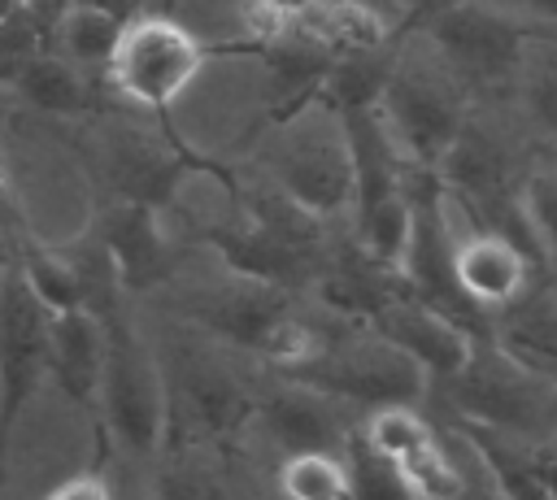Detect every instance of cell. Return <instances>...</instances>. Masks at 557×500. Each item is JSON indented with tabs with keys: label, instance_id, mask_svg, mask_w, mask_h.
I'll list each match as a JSON object with an SVG mask.
<instances>
[{
	"label": "cell",
	"instance_id": "obj_21",
	"mask_svg": "<svg viewBox=\"0 0 557 500\" xmlns=\"http://www.w3.org/2000/svg\"><path fill=\"white\" fill-rule=\"evenodd\" d=\"M122 22L117 13L100 9V4H87V0H70L52 26H48V48L57 57H65L70 65L78 70H91V74H104V61L122 35Z\"/></svg>",
	"mask_w": 557,
	"mask_h": 500
},
{
	"label": "cell",
	"instance_id": "obj_18",
	"mask_svg": "<svg viewBox=\"0 0 557 500\" xmlns=\"http://www.w3.org/2000/svg\"><path fill=\"white\" fill-rule=\"evenodd\" d=\"M13 87H17L35 109H44V113H52V117H91V113L104 109V96H109L100 74L70 65V61L57 57L52 48L39 52V57L13 78Z\"/></svg>",
	"mask_w": 557,
	"mask_h": 500
},
{
	"label": "cell",
	"instance_id": "obj_22",
	"mask_svg": "<svg viewBox=\"0 0 557 500\" xmlns=\"http://www.w3.org/2000/svg\"><path fill=\"white\" fill-rule=\"evenodd\" d=\"M518 217L540 270L557 278V148H535L518 187Z\"/></svg>",
	"mask_w": 557,
	"mask_h": 500
},
{
	"label": "cell",
	"instance_id": "obj_8",
	"mask_svg": "<svg viewBox=\"0 0 557 500\" xmlns=\"http://www.w3.org/2000/svg\"><path fill=\"white\" fill-rule=\"evenodd\" d=\"M357 439L409 487L413 500H457L466 487V443L426 404L366 409L357 417Z\"/></svg>",
	"mask_w": 557,
	"mask_h": 500
},
{
	"label": "cell",
	"instance_id": "obj_29",
	"mask_svg": "<svg viewBox=\"0 0 557 500\" xmlns=\"http://www.w3.org/2000/svg\"><path fill=\"white\" fill-rule=\"evenodd\" d=\"M453 4H461V0H387V9L396 13V22L409 30V26H422V22H431L435 13H444V9H453Z\"/></svg>",
	"mask_w": 557,
	"mask_h": 500
},
{
	"label": "cell",
	"instance_id": "obj_3",
	"mask_svg": "<svg viewBox=\"0 0 557 500\" xmlns=\"http://www.w3.org/2000/svg\"><path fill=\"white\" fill-rule=\"evenodd\" d=\"M292 378H305L352 409H379V404H426L431 400V374L396 348L374 322L344 317L322 304V322L313 335V348L292 365L278 370Z\"/></svg>",
	"mask_w": 557,
	"mask_h": 500
},
{
	"label": "cell",
	"instance_id": "obj_28",
	"mask_svg": "<svg viewBox=\"0 0 557 500\" xmlns=\"http://www.w3.org/2000/svg\"><path fill=\"white\" fill-rule=\"evenodd\" d=\"M44 500H117V491L100 470H83V474H70L61 487H52Z\"/></svg>",
	"mask_w": 557,
	"mask_h": 500
},
{
	"label": "cell",
	"instance_id": "obj_2",
	"mask_svg": "<svg viewBox=\"0 0 557 500\" xmlns=\"http://www.w3.org/2000/svg\"><path fill=\"white\" fill-rule=\"evenodd\" d=\"M252 174L296 200L326 226H348L352 213V152L339 109L322 96L270 117L248 143Z\"/></svg>",
	"mask_w": 557,
	"mask_h": 500
},
{
	"label": "cell",
	"instance_id": "obj_27",
	"mask_svg": "<svg viewBox=\"0 0 557 500\" xmlns=\"http://www.w3.org/2000/svg\"><path fill=\"white\" fill-rule=\"evenodd\" d=\"M500 13H509L513 22L531 26L535 35H557V0H483Z\"/></svg>",
	"mask_w": 557,
	"mask_h": 500
},
{
	"label": "cell",
	"instance_id": "obj_9",
	"mask_svg": "<svg viewBox=\"0 0 557 500\" xmlns=\"http://www.w3.org/2000/svg\"><path fill=\"white\" fill-rule=\"evenodd\" d=\"M409 30H418L435 48V57L457 74V83L474 100H509L522 65V48L535 35L531 26L513 22L509 13L483 0H461Z\"/></svg>",
	"mask_w": 557,
	"mask_h": 500
},
{
	"label": "cell",
	"instance_id": "obj_30",
	"mask_svg": "<svg viewBox=\"0 0 557 500\" xmlns=\"http://www.w3.org/2000/svg\"><path fill=\"white\" fill-rule=\"evenodd\" d=\"M22 4H30V9H39V13H44V17L52 22V17H57V13H61V9L70 4V0H22Z\"/></svg>",
	"mask_w": 557,
	"mask_h": 500
},
{
	"label": "cell",
	"instance_id": "obj_20",
	"mask_svg": "<svg viewBox=\"0 0 557 500\" xmlns=\"http://www.w3.org/2000/svg\"><path fill=\"white\" fill-rule=\"evenodd\" d=\"M509 100H513L518 117L527 122V130L544 148H557V35L527 39Z\"/></svg>",
	"mask_w": 557,
	"mask_h": 500
},
{
	"label": "cell",
	"instance_id": "obj_25",
	"mask_svg": "<svg viewBox=\"0 0 557 500\" xmlns=\"http://www.w3.org/2000/svg\"><path fill=\"white\" fill-rule=\"evenodd\" d=\"M348 474H352V500H413L409 487L357 435L348 443Z\"/></svg>",
	"mask_w": 557,
	"mask_h": 500
},
{
	"label": "cell",
	"instance_id": "obj_7",
	"mask_svg": "<svg viewBox=\"0 0 557 500\" xmlns=\"http://www.w3.org/2000/svg\"><path fill=\"white\" fill-rule=\"evenodd\" d=\"M104 322V365H100V435L113 439L122 452L152 461L165 435V383L157 348L135 330L126 309L117 304Z\"/></svg>",
	"mask_w": 557,
	"mask_h": 500
},
{
	"label": "cell",
	"instance_id": "obj_17",
	"mask_svg": "<svg viewBox=\"0 0 557 500\" xmlns=\"http://www.w3.org/2000/svg\"><path fill=\"white\" fill-rule=\"evenodd\" d=\"M104 365V322L91 309H61L48 317V374L74 404H96Z\"/></svg>",
	"mask_w": 557,
	"mask_h": 500
},
{
	"label": "cell",
	"instance_id": "obj_32",
	"mask_svg": "<svg viewBox=\"0 0 557 500\" xmlns=\"http://www.w3.org/2000/svg\"><path fill=\"white\" fill-rule=\"evenodd\" d=\"M17 4H22V0H0V17H9V13L17 9Z\"/></svg>",
	"mask_w": 557,
	"mask_h": 500
},
{
	"label": "cell",
	"instance_id": "obj_14",
	"mask_svg": "<svg viewBox=\"0 0 557 500\" xmlns=\"http://www.w3.org/2000/svg\"><path fill=\"white\" fill-rule=\"evenodd\" d=\"M370 322L431 374V387L444 383V378H453L470 361V352H474V343L483 335L479 326H470V322H461V317H453V313L418 300L405 287H396L379 304V313Z\"/></svg>",
	"mask_w": 557,
	"mask_h": 500
},
{
	"label": "cell",
	"instance_id": "obj_11",
	"mask_svg": "<svg viewBox=\"0 0 557 500\" xmlns=\"http://www.w3.org/2000/svg\"><path fill=\"white\" fill-rule=\"evenodd\" d=\"M440 217H444V230H448V274H453V287H457L461 304L479 322H487L492 313H500L505 304H513L544 274L540 261L518 239H509L505 230H492V226L474 222L444 191H440Z\"/></svg>",
	"mask_w": 557,
	"mask_h": 500
},
{
	"label": "cell",
	"instance_id": "obj_33",
	"mask_svg": "<svg viewBox=\"0 0 557 500\" xmlns=\"http://www.w3.org/2000/svg\"><path fill=\"white\" fill-rule=\"evenodd\" d=\"M144 500H148V496H144Z\"/></svg>",
	"mask_w": 557,
	"mask_h": 500
},
{
	"label": "cell",
	"instance_id": "obj_31",
	"mask_svg": "<svg viewBox=\"0 0 557 500\" xmlns=\"http://www.w3.org/2000/svg\"><path fill=\"white\" fill-rule=\"evenodd\" d=\"M13 270H9V243H4V235H0V283L9 278Z\"/></svg>",
	"mask_w": 557,
	"mask_h": 500
},
{
	"label": "cell",
	"instance_id": "obj_13",
	"mask_svg": "<svg viewBox=\"0 0 557 500\" xmlns=\"http://www.w3.org/2000/svg\"><path fill=\"white\" fill-rule=\"evenodd\" d=\"M91 239L104 248L126 296L157 291L174 278V239L161 222V209L139 200H109L96 213Z\"/></svg>",
	"mask_w": 557,
	"mask_h": 500
},
{
	"label": "cell",
	"instance_id": "obj_4",
	"mask_svg": "<svg viewBox=\"0 0 557 500\" xmlns=\"http://www.w3.org/2000/svg\"><path fill=\"white\" fill-rule=\"evenodd\" d=\"M470 104H474V96L435 57V48L418 30H405L396 39L392 70L374 100V113H379L383 130L392 135L396 152L405 157V165L435 174V165H440L444 148L453 143V135L461 130Z\"/></svg>",
	"mask_w": 557,
	"mask_h": 500
},
{
	"label": "cell",
	"instance_id": "obj_16",
	"mask_svg": "<svg viewBox=\"0 0 557 500\" xmlns=\"http://www.w3.org/2000/svg\"><path fill=\"white\" fill-rule=\"evenodd\" d=\"M483 339L531 374L557 378V278L540 274L513 304L483 322Z\"/></svg>",
	"mask_w": 557,
	"mask_h": 500
},
{
	"label": "cell",
	"instance_id": "obj_6",
	"mask_svg": "<svg viewBox=\"0 0 557 500\" xmlns=\"http://www.w3.org/2000/svg\"><path fill=\"white\" fill-rule=\"evenodd\" d=\"M426 409L448 422L487 426L513 439H544L557 435V378L522 370L479 335L470 361L431 387Z\"/></svg>",
	"mask_w": 557,
	"mask_h": 500
},
{
	"label": "cell",
	"instance_id": "obj_5",
	"mask_svg": "<svg viewBox=\"0 0 557 500\" xmlns=\"http://www.w3.org/2000/svg\"><path fill=\"white\" fill-rule=\"evenodd\" d=\"M218 48L191 30L178 13L139 9L122 22V35L104 61V91L139 113L170 117V109L196 87Z\"/></svg>",
	"mask_w": 557,
	"mask_h": 500
},
{
	"label": "cell",
	"instance_id": "obj_1",
	"mask_svg": "<svg viewBox=\"0 0 557 500\" xmlns=\"http://www.w3.org/2000/svg\"><path fill=\"white\" fill-rule=\"evenodd\" d=\"M183 335L157 352L165 383L161 448H244L265 365L178 322Z\"/></svg>",
	"mask_w": 557,
	"mask_h": 500
},
{
	"label": "cell",
	"instance_id": "obj_26",
	"mask_svg": "<svg viewBox=\"0 0 557 500\" xmlns=\"http://www.w3.org/2000/svg\"><path fill=\"white\" fill-rule=\"evenodd\" d=\"M509 439H513V435H509ZM513 448H518L527 474L535 478V487H540L548 500H557V435H544V439H513Z\"/></svg>",
	"mask_w": 557,
	"mask_h": 500
},
{
	"label": "cell",
	"instance_id": "obj_23",
	"mask_svg": "<svg viewBox=\"0 0 557 500\" xmlns=\"http://www.w3.org/2000/svg\"><path fill=\"white\" fill-rule=\"evenodd\" d=\"M17 278L35 291V300H39L48 313L83 309V278H78V261H74V257H65V252H52V248H39V243H22Z\"/></svg>",
	"mask_w": 557,
	"mask_h": 500
},
{
	"label": "cell",
	"instance_id": "obj_19",
	"mask_svg": "<svg viewBox=\"0 0 557 500\" xmlns=\"http://www.w3.org/2000/svg\"><path fill=\"white\" fill-rule=\"evenodd\" d=\"M261 491L270 500H352L348 452H278L261 465Z\"/></svg>",
	"mask_w": 557,
	"mask_h": 500
},
{
	"label": "cell",
	"instance_id": "obj_15",
	"mask_svg": "<svg viewBox=\"0 0 557 500\" xmlns=\"http://www.w3.org/2000/svg\"><path fill=\"white\" fill-rule=\"evenodd\" d=\"M148 500H261V465L248 448H161Z\"/></svg>",
	"mask_w": 557,
	"mask_h": 500
},
{
	"label": "cell",
	"instance_id": "obj_24",
	"mask_svg": "<svg viewBox=\"0 0 557 500\" xmlns=\"http://www.w3.org/2000/svg\"><path fill=\"white\" fill-rule=\"evenodd\" d=\"M48 17L30 4H17L9 17H0V78L13 83L39 52H48Z\"/></svg>",
	"mask_w": 557,
	"mask_h": 500
},
{
	"label": "cell",
	"instance_id": "obj_10",
	"mask_svg": "<svg viewBox=\"0 0 557 500\" xmlns=\"http://www.w3.org/2000/svg\"><path fill=\"white\" fill-rule=\"evenodd\" d=\"M357 417H361V409H352L348 400H339L305 378L265 370L244 448L261 465L278 452H309V448L348 452V443L357 435Z\"/></svg>",
	"mask_w": 557,
	"mask_h": 500
},
{
	"label": "cell",
	"instance_id": "obj_12",
	"mask_svg": "<svg viewBox=\"0 0 557 500\" xmlns=\"http://www.w3.org/2000/svg\"><path fill=\"white\" fill-rule=\"evenodd\" d=\"M48 309L17 278V270L0 283V483L13 452V430L48 378Z\"/></svg>",
	"mask_w": 557,
	"mask_h": 500
}]
</instances>
